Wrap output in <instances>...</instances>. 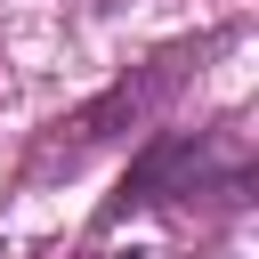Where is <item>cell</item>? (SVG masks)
<instances>
[{"label": "cell", "mask_w": 259, "mask_h": 259, "mask_svg": "<svg viewBox=\"0 0 259 259\" xmlns=\"http://www.w3.org/2000/svg\"><path fill=\"white\" fill-rule=\"evenodd\" d=\"M194 194H243V162L219 130H162L146 138V154L130 162L121 194L105 202V219L130 210H162V202H194Z\"/></svg>", "instance_id": "7a4b0ae2"}, {"label": "cell", "mask_w": 259, "mask_h": 259, "mask_svg": "<svg viewBox=\"0 0 259 259\" xmlns=\"http://www.w3.org/2000/svg\"><path fill=\"white\" fill-rule=\"evenodd\" d=\"M219 49V32H202V40H170V49H154L146 65H130L121 81H105L89 105H73L65 121H49V138L32 146V170H73V162H89L97 146H113V138H130V130H146L186 81H194V65Z\"/></svg>", "instance_id": "6da1fadb"}]
</instances>
